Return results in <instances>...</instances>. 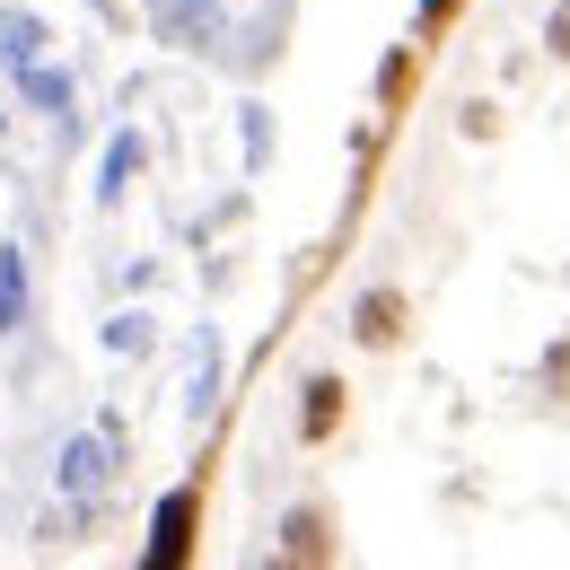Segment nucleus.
Segmentation results:
<instances>
[{"mask_svg": "<svg viewBox=\"0 0 570 570\" xmlns=\"http://www.w3.org/2000/svg\"><path fill=\"white\" fill-rule=\"evenodd\" d=\"M194 527H203V483H185V492H167L158 500V518H149V570H176V562H194Z\"/></svg>", "mask_w": 570, "mask_h": 570, "instance_id": "1", "label": "nucleus"}, {"mask_svg": "<svg viewBox=\"0 0 570 570\" xmlns=\"http://www.w3.org/2000/svg\"><path fill=\"white\" fill-rule=\"evenodd\" d=\"M343 413H352V386H343V377H307V395H298V439L325 448V439L343 430Z\"/></svg>", "mask_w": 570, "mask_h": 570, "instance_id": "2", "label": "nucleus"}, {"mask_svg": "<svg viewBox=\"0 0 570 570\" xmlns=\"http://www.w3.org/2000/svg\"><path fill=\"white\" fill-rule=\"evenodd\" d=\"M352 334H360V352H395L404 343V289H368L352 307Z\"/></svg>", "mask_w": 570, "mask_h": 570, "instance_id": "3", "label": "nucleus"}, {"mask_svg": "<svg viewBox=\"0 0 570 570\" xmlns=\"http://www.w3.org/2000/svg\"><path fill=\"white\" fill-rule=\"evenodd\" d=\"M282 562H334V518L325 509H289L282 518Z\"/></svg>", "mask_w": 570, "mask_h": 570, "instance_id": "4", "label": "nucleus"}, {"mask_svg": "<svg viewBox=\"0 0 570 570\" xmlns=\"http://www.w3.org/2000/svg\"><path fill=\"white\" fill-rule=\"evenodd\" d=\"M413 88H422V45H413V53H395V62H386V79H377V97H386V115H395V106H404Z\"/></svg>", "mask_w": 570, "mask_h": 570, "instance_id": "5", "label": "nucleus"}, {"mask_svg": "<svg viewBox=\"0 0 570 570\" xmlns=\"http://www.w3.org/2000/svg\"><path fill=\"white\" fill-rule=\"evenodd\" d=\"M18 298H27V273H18V255H0V334L18 325Z\"/></svg>", "mask_w": 570, "mask_h": 570, "instance_id": "6", "label": "nucleus"}, {"mask_svg": "<svg viewBox=\"0 0 570 570\" xmlns=\"http://www.w3.org/2000/svg\"><path fill=\"white\" fill-rule=\"evenodd\" d=\"M97 483H115V465H97V448H71V492L88 500Z\"/></svg>", "mask_w": 570, "mask_h": 570, "instance_id": "7", "label": "nucleus"}, {"mask_svg": "<svg viewBox=\"0 0 570 570\" xmlns=\"http://www.w3.org/2000/svg\"><path fill=\"white\" fill-rule=\"evenodd\" d=\"M544 53L570 62V0H553V18H544Z\"/></svg>", "mask_w": 570, "mask_h": 570, "instance_id": "8", "label": "nucleus"}, {"mask_svg": "<svg viewBox=\"0 0 570 570\" xmlns=\"http://www.w3.org/2000/svg\"><path fill=\"white\" fill-rule=\"evenodd\" d=\"M456 9H465V0H422V45L448 36V18H456Z\"/></svg>", "mask_w": 570, "mask_h": 570, "instance_id": "9", "label": "nucleus"}, {"mask_svg": "<svg viewBox=\"0 0 570 570\" xmlns=\"http://www.w3.org/2000/svg\"><path fill=\"white\" fill-rule=\"evenodd\" d=\"M141 167V141H115V158H106V194H115V176H132Z\"/></svg>", "mask_w": 570, "mask_h": 570, "instance_id": "10", "label": "nucleus"}]
</instances>
